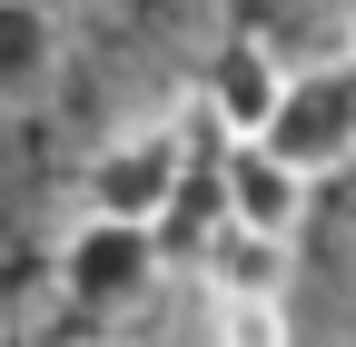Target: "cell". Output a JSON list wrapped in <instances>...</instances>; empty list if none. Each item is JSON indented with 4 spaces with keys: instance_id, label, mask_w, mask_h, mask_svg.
Listing matches in <instances>:
<instances>
[{
    "instance_id": "obj_2",
    "label": "cell",
    "mask_w": 356,
    "mask_h": 347,
    "mask_svg": "<svg viewBox=\"0 0 356 347\" xmlns=\"http://www.w3.org/2000/svg\"><path fill=\"white\" fill-rule=\"evenodd\" d=\"M149 288H159V229L89 219L79 208V229L60 238V298L89 308V318H119V308H139Z\"/></svg>"
},
{
    "instance_id": "obj_4",
    "label": "cell",
    "mask_w": 356,
    "mask_h": 347,
    "mask_svg": "<svg viewBox=\"0 0 356 347\" xmlns=\"http://www.w3.org/2000/svg\"><path fill=\"white\" fill-rule=\"evenodd\" d=\"M307 169H287L267 139H228V159H218V208H228L238 229H267V238H297L307 219Z\"/></svg>"
},
{
    "instance_id": "obj_3",
    "label": "cell",
    "mask_w": 356,
    "mask_h": 347,
    "mask_svg": "<svg viewBox=\"0 0 356 347\" xmlns=\"http://www.w3.org/2000/svg\"><path fill=\"white\" fill-rule=\"evenodd\" d=\"M267 149L307 179H337L356 159V60H327V70H287V100L267 119Z\"/></svg>"
},
{
    "instance_id": "obj_7",
    "label": "cell",
    "mask_w": 356,
    "mask_h": 347,
    "mask_svg": "<svg viewBox=\"0 0 356 347\" xmlns=\"http://www.w3.org/2000/svg\"><path fill=\"white\" fill-rule=\"evenodd\" d=\"M50 70H60V20H50V0H0V109L40 100Z\"/></svg>"
},
{
    "instance_id": "obj_5",
    "label": "cell",
    "mask_w": 356,
    "mask_h": 347,
    "mask_svg": "<svg viewBox=\"0 0 356 347\" xmlns=\"http://www.w3.org/2000/svg\"><path fill=\"white\" fill-rule=\"evenodd\" d=\"M277 100H287V70H277V50H267V40H228V50L208 60V90H198V109L228 129V139H267Z\"/></svg>"
},
{
    "instance_id": "obj_6",
    "label": "cell",
    "mask_w": 356,
    "mask_h": 347,
    "mask_svg": "<svg viewBox=\"0 0 356 347\" xmlns=\"http://www.w3.org/2000/svg\"><path fill=\"white\" fill-rule=\"evenodd\" d=\"M198 278H208L218 308H228V298H287V238L238 229L228 208H218V229H208V248H198Z\"/></svg>"
},
{
    "instance_id": "obj_1",
    "label": "cell",
    "mask_w": 356,
    "mask_h": 347,
    "mask_svg": "<svg viewBox=\"0 0 356 347\" xmlns=\"http://www.w3.org/2000/svg\"><path fill=\"white\" fill-rule=\"evenodd\" d=\"M188 199V139L168 119H139L79 169V208L89 219H129V229H168Z\"/></svg>"
},
{
    "instance_id": "obj_9",
    "label": "cell",
    "mask_w": 356,
    "mask_h": 347,
    "mask_svg": "<svg viewBox=\"0 0 356 347\" xmlns=\"http://www.w3.org/2000/svg\"><path fill=\"white\" fill-rule=\"evenodd\" d=\"M346 30H356V0H346Z\"/></svg>"
},
{
    "instance_id": "obj_8",
    "label": "cell",
    "mask_w": 356,
    "mask_h": 347,
    "mask_svg": "<svg viewBox=\"0 0 356 347\" xmlns=\"http://www.w3.org/2000/svg\"><path fill=\"white\" fill-rule=\"evenodd\" d=\"M218 347H297L287 298H228L218 308Z\"/></svg>"
}]
</instances>
